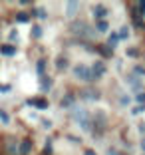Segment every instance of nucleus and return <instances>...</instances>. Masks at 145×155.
I'll return each instance as SVG.
<instances>
[{"label":"nucleus","instance_id":"10","mask_svg":"<svg viewBox=\"0 0 145 155\" xmlns=\"http://www.w3.org/2000/svg\"><path fill=\"white\" fill-rule=\"evenodd\" d=\"M117 40H119V34L114 32V34H109V40H107V46L109 48H115L117 46Z\"/></svg>","mask_w":145,"mask_h":155},{"label":"nucleus","instance_id":"1","mask_svg":"<svg viewBox=\"0 0 145 155\" xmlns=\"http://www.w3.org/2000/svg\"><path fill=\"white\" fill-rule=\"evenodd\" d=\"M74 78L76 80H82V82H90V80H94L91 78V68L86 64H80V66H74Z\"/></svg>","mask_w":145,"mask_h":155},{"label":"nucleus","instance_id":"11","mask_svg":"<svg viewBox=\"0 0 145 155\" xmlns=\"http://www.w3.org/2000/svg\"><path fill=\"white\" fill-rule=\"evenodd\" d=\"M95 28H97V32H107L109 24L105 22V20H97V22H95Z\"/></svg>","mask_w":145,"mask_h":155},{"label":"nucleus","instance_id":"32","mask_svg":"<svg viewBox=\"0 0 145 155\" xmlns=\"http://www.w3.org/2000/svg\"><path fill=\"white\" fill-rule=\"evenodd\" d=\"M143 155H145V153H143Z\"/></svg>","mask_w":145,"mask_h":155},{"label":"nucleus","instance_id":"24","mask_svg":"<svg viewBox=\"0 0 145 155\" xmlns=\"http://www.w3.org/2000/svg\"><path fill=\"white\" fill-rule=\"evenodd\" d=\"M52 86V82L48 80V78H42V87H50Z\"/></svg>","mask_w":145,"mask_h":155},{"label":"nucleus","instance_id":"21","mask_svg":"<svg viewBox=\"0 0 145 155\" xmlns=\"http://www.w3.org/2000/svg\"><path fill=\"white\" fill-rule=\"evenodd\" d=\"M135 74H139V78L145 76V68H141V66H135Z\"/></svg>","mask_w":145,"mask_h":155},{"label":"nucleus","instance_id":"23","mask_svg":"<svg viewBox=\"0 0 145 155\" xmlns=\"http://www.w3.org/2000/svg\"><path fill=\"white\" fill-rule=\"evenodd\" d=\"M66 68V58H58V70Z\"/></svg>","mask_w":145,"mask_h":155},{"label":"nucleus","instance_id":"4","mask_svg":"<svg viewBox=\"0 0 145 155\" xmlns=\"http://www.w3.org/2000/svg\"><path fill=\"white\" fill-rule=\"evenodd\" d=\"M107 14H109L107 6H104V4H95V6H94V16H95L97 20H104Z\"/></svg>","mask_w":145,"mask_h":155},{"label":"nucleus","instance_id":"9","mask_svg":"<svg viewBox=\"0 0 145 155\" xmlns=\"http://www.w3.org/2000/svg\"><path fill=\"white\" fill-rule=\"evenodd\" d=\"M77 6H80L77 2H68V4H66V10H68L66 14H68L70 18H72V16H76V10H77Z\"/></svg>","mask_w":145,"mask_h":155},{"label":"nucleus","instance_id":"22","mask_svg":"<svg viewBox=\"0 0 145 155\" xmlns=\"http://www.w3.org/2000/svg\"><path fill=\"white\" fill-rule=\"evenodd\" d=\"M16 20H18V22H26V20H28V14H18V16H16Z\"/></svg>","mask_w":145,"mask_h":155},{"label":"nucleus","instance_id":"8","mask_svg":"<svg viewBox=\"0 0 145 155\" xmlns=\"http://www.w3.org/2000/svg\"><path fill=\"white\" fill-rule=\"evenodd\" d=\"M0 54H4V56H14V54H16V46H14V44L0 46Z\"/></svg>","mask_w":145,"mask_h":155},{"label":"nucleus","instance_id":"2","mask_svg":"<svg viewBox=\"0 0 145 155\" xmlns=\"http://www.w3.org/2000/svg\"><path fill=\"white\" fill-rule=\"evenodd\" d=\"M104 74H105V64L101 60H97V62L91 66V78H94V80H100Z\"/></svg>","mask_w":145,"mask_h":155},{"label":"nucleus","instance_id":"5","mask_svg":"<svg viewBox=\"0 0 145 155\" xmlns=\"http://www.w3.org/2000/svg\"><path fill=\"white\" fill-rule=\"evenodd\" d=\"M18 147H20V141H16V139H8V141H6V153H8V155H20Z\"/></svg>","mask_w":145,"mask_h":155},{"label":"nucleus","instance_id":"13","mask_svg":"<svg viewBox=\"0 0 145 155\" xmlns=\"http://www.w3.org/2000/svg\"><path fill=\"white\" fill-rule=\"evenodd\" d=\"M60 104H62V107H72V105H74V97L72 96H66V97H62Z\"/></svg>","mask_w":145,"mask_h":155},{"label":"nucleus","instance_id":"19","mask_svg":"<svg viewBox=\"0 0 145 155\" xmlns=\"http://www.w3.org/2000/svg\"><path fill=\"white\" fill-rule=\"evenodd\" d=\"M137 8H139V14L145 16V0H143V2H137Z\"/></svg>","mask_w":145,"mask_h":155},{"label":"nucleus","instance_id":"14","mask_svg":"<svg viewBox=\"0 0 145 155\" xmlns=\"http://www.w3.org/2000/svg\"><path fill=\"white\" fill-rule=\"evenodd\" d=\"M0 121L4 123V125H8V123H10V115L6 114L4 110H0Z\"/></svg>","mask_w":145,"mask_h":155},{"label":"nucleus","instance_id":"7","mask_svg":"<svg viewBox=\"0 0 145 155\" xmlns=\"http://www.w3.org/2000/svg\"><path fill=\"white\" fill-rule=\"evenodd\" d=\"M32 151V141L30 139H22L20 141V147H18V153L20 155H28Z\"/></svg>","mask_w":145,"mask_h":155},{"label":"nucleus","instance_id":"6","mask_svg":"<svg viewBox=\"0 0 145 155\" xmlns=\"http://www.w3.org/2000/svg\"><path fill=\"white\" fill-rule=\"evenodd\" d=\"M28 104H30V105H36L38 110H46V107H48V101H46L44 97H30V100H28Z\"/></svg>","mask_w":145,"mask_h":155},{"label":"nucleus","instance_id":"29","mask_svg":"<svg viewBox=\"0 0 145 155\" xmlns=\"http://www.w3.org/2000/svg\"><path fill=\"white\" fill-rule=\"evenodd\" d=\"M127 56H137V50L135 48H129V50H127Z\"/></svg>","mask_w":145,"mask_h":155},{"label":"nucleus","instance_id":"17","mask_svg":"<svg viewBox=\"0 0 145 155\" xmlns=\"http://www.w3.org/2000/svg\"><path fill=\"white\" fill-rule=\"evenodd\" d=\"M84 28H86V24H84V22H80V24H76V26H74V32H80V34H84V32H86Z\"/></svg>","mask_w":145,"mask_h":155},{"label":"nucleus","instance_id":"31","mask_svg":"<svg viewBox=\"0 0 145 155\" xmlns=\"http://www.w3.org/2000/svg\"><path fill=\"white\" fill-rule=\"evenodd\" d=\"M141 149H145V139H141Z\"/></svg>","mask_w":145,"mask_h":155},{"label":"nucleus","instance_id":"25","mask_svg":"<svg viewBox=\"0 0 145 155\" xmlns=\"http://www.w3.org/2000/svg\"><path fill=\"white\" fill-rule=\"evenodd\" d=\"M34 14H36L38 18H46V12H44V10H36V12H34Z\"/></svg>","mask_w":145,"mask_h":155},{"label":"nucleus","instance_id":"16","mask_svg":"<svg viewBox=\"0 0 145 155\" xmlns=\"http://www.w3.org/2000/svg\"><path fill=\"white\" fill-rule=\"evenodd\" d=\"M32 36H34V38H40L42 36V28L40 26H32Z\"/></svg>","mask_w":145,"mask_h":155},{"label":"nucleus","instance_id":"28","mask_svg":"<svg viewBox=\"0 0 145 155\" xmlns=\"http://www.w3.org/2000/svg\"><path fill=\"white\" fill-rule=\"evenodd\" d=\"M10 40H18V32H16V30L10 32Z\"/></svg>","mask_w":145,"mask_h":155},{"label":"nucleus","instance_id":"26","mask_svg":"<svg viewBox=\"0 0 145 155\" xmlns=\"http://www.w3.org/2000/svg\"><path fill=\"white\" fill-rule=\"evenodd\" d=\"M141 111H145V105H137L135 110H133V114H141Z\"/></svg>","mask_w":145,"mask_h":155},{"label":"nucleus","instance_id":"18","mask_svg":"<svg viewBox=\"0 0 145 155\" xmlns=\"http://www.w3.org/2000/svg\"><path fill=\"white\" fill-rule=\"evenodd\" d=\"M42 127H44V129H50L52 127V121H50V119H42Z\"/></svg>","mask_w":145,"mask_h":155},{"label":"nucleus","instance_id":"15","mask_svg":"<svg viewBox=\"0 0 145 155\" xmlns=\"http://www.w3.org/2000/svg\"><path fill=\"white\" fill-rule=\"evenodd\" d=\"M129 36V28L127 26H121V30H119V40H123V38Z\"/></svg>","mask_w":145,"mask_h":155},{"label":"nucleus","instance_id":"3","mask_svg":"<svg viewBox=\"0 0 145 155\" xmlns=\"http://www.w3.org/2000/svg\"><path fill=\"white\" fill-rule=\"evenodd\" d=\"M76 121H77V125H82L84 129H90V115L86 114V111H76Z\"/></svg>","mask_w":145,"mask_h":155},{"label":"nucleus","instance_id":"30","mask_svg":"<svg viewBox=\"0 0 145 155\" xmlns=\"http://www.w3.org/2000/svg\"><path fill=\"white\" fill-rule=\"evenodd\" d=\"M86 155H95V151H94V149H87V151H86Z\"/></svg>","mask_w":145,"mask_h":155},{"label":"nucleus","instance_id":"20","mask_svg":"<svg viewBox=\"0 0 145 155\" xmlns=\"http://www.w3.org/2000/svg\"><path fill=\"white\" fill-rule=\"evenodd\" d=\"M0 91H2V94H8L10 86H8V84H0Z\"/></svg>","mask_w":145,"mask_h":155},{"label":"nucleus","instance_id":"27","mask_svg":"<svg viewBox=\"0 0 145 155\" xmlns=\"http://www.w3.org/2000/svg\"><path fill=\"white\" fill-rule=\"evenodd\" d=\"M137 101H139V104H145V94H137Z\"/></svg>","mask_w":145,"mask_h":155},{"label":"nucleus","instance_id":"12","mask_svg":"<svg viewBox=\"0 0 145 155\" xmlns=\"http://www.w3.org/2000/svg\"><path fill=\"white\" fill-rule=\"evenodd\" d=\"M82 96L87 97V100H97V97H100V94H97V91H94V90H86Z\"/></svg>","mask_w":145,"mask_h":155}]
</instances>
